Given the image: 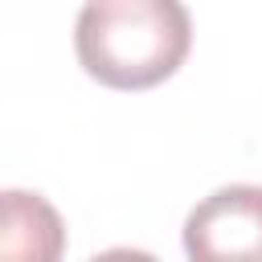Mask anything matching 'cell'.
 <instances>
[{"mask_svg":"<svg viewBox=\"0 0 262 262\" xmlns=\"http://www.w3.org/2000/svg\"><path fill=\"white\" fill-rule=\"evenodd\" d=\"M90 262H160L156 254H147V250H131V246H115V250H102V254H94Z\"/></svg>","mask_w":262,"mask_h":262,"instance_id":"cell-4","label":"cell"},{"mask_svg":"<svg viewBox=\"0 0 262 262\" xmlns=\"http://www.w3.org/2000/svg\"><path fill=\"white\" fill-rule=\"evenodd\" d=\"M188 262H262V188L225 184L184 217Z\"/></svg>","mask_w":262,"mask_h":262,"instance_id":"cell-2","label":"cell"},{"mask_svg":"<svg viewBox=\"0 0 262 262\" xmlns=\"http://www.w3.org/2000/svg\"><path fill=\"white\" fill-rule=\"evenodd\" d=\"M66 225L61 213L29 188L0 192V262H61Z\"/></svg>","mask_w":262,"mask_h":262,"instance_id":"cell-3","label":"cell"},{"mask_svg":"<svg viewBox=\"0 0 262 262\" xmlns=\"http://www.w3.org/2000/svg\"><path fill=\"white\" fill-rule=\"evenodd\" d=\"M192 45L188 8L176 0H90L74 25L82 70L111 90H147L180 70Z\"/></svg>","mask_w":262,"mask_h":262,"instance_id":"cell-1","label":"cell"}]
</instances>
